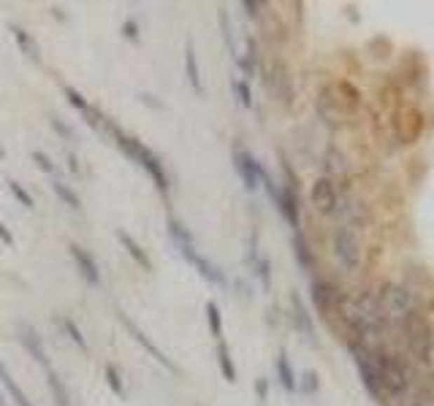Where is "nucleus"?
<instances>
[{
    "instance_id": "obj_1",
    "label": "nucleus",
    "mask_w": 434,
    "mask_h": 406,
    "mask_svg": "<svg viewBox=\"0 0 434 406\" xmlns=\"http://www.w3.org/2000/svg\"><path fill=\"white\" fill-rule=\"evenodd\" d=\"M339 306H342L345 323L351 325V330L358 339L369 342V339H377V336H380L386 317H383V312H380V306H377V301H374V295L369 290L361 293L358 298H345Z\"/></svg>"
},
{
    "instance_id": "obj_2",
    "label": "nucleus",
    "mask_w": 434,
    "mask_h": 406,
    "mask_svg": "<svg viewBox=\"0 0 434 406\" xmlns=\"http://www.w3.org/2000/svg\"><path fill=\"white\" fill-rule=\"evenodd\" d=\"M374 358V371H377V385H380V393L383 396H405L410 385H413V371L407 368V363L393 355L388 349H372Z\"/></svg>"
},
{
    "instance_id": "obj_3",
    "label": "nucleus",
    "mask_w": 434,
    "mask_h": 406,
    "mask_svg": "<svg viewBox=\"0 0 434 406\" xmlns=\"http://www.w3.org/2000/svg\"><path fill=\"white\" fill-rule=\"evenodd\" d=\"M109 133L114 136V141H117V146L123 149L125 155L136 162L139 168H144L147 174L152 176L155 187H158L161 192H165V190H168V176H165V168H163V162H161V158H158V155H155L149 146H144L142 141H136L133 136L123 133L117 125H111V130H109Z\"/></svg>"
},
{
    "instance_id": "obj_4",
    "label": "nucleus",
    "mask_w": 434,
    "mask_h": 406,
    "mask_svg": "<svg viewBox=\"0 0 434 406\" xmlns=\"http://www.w3.org/2000/svg\"><path fill=\"white\" fill-rule=\"evenodd\" d=\"M374 301L380 306L383 317H393V320H407L410 314L418 312V295L410 287L402 284L383 282L374 293Z\"/></svg>"
},
{
    "instance_id": "obj_5",
    "label": "nucleus",
    "mask_w": 434,
    "mask_h": 406,
    "mask_svg": "<svg viewBox=\"0 0 434 406\" xmlns=\"http://www.w3.org/2000/svg\"><path fill=\"white\" fill-rule=\"evenodd\" d=\"M402 333H405V344L410 349L418 363H429L432 360V349H434V336L429 323L415 312L407 320H402Z\"/></svg>"
},
{
    "instance_id": "obj_6",
    "label": "nucleus",
    "mask_w": 434,
    "mask_h": 406,
    "mask_svg": "<svg viewBox=\"0 0 434 406\" xmlns=\"http://www.w3.org/2000/svg\"><path fill=\"white\" fill-rule=\"evenodd\" d=\"M334 255L345 271H355L361 265V241L353 227H339L334 233Z\"/></svg>"
},
{
    "instance_id": "obj_7",
    "label": "nucleus",
    "mask_w": 434,
    "mask_h": 406,
    "mask_svg": "<svg viewBox=\"0 0 434 406\" xmlns=\"http://www.w3.org/2000/svg\"><path fill=\"white\" fill-rule=\"evenodd\" d=\"M351 352H353V360H355V368H358V374H361V382H364V387L372 393V398L383 401V393H380V385H377V371H374L372 349L353 344Z\"/></svg>"
},
{
    "instance_id": "obj_8",
    "label": "nucleus",
    "mask_w": 434,
    "mask_h": 406,
    "mask_svg": "<svg viewBox=\"0 0 434 406\" xmlns=\"http://www.w3.org/2000/svg\"><path fill=\"white\" fill-rule=\"evenodd\" d=\"M117 317H120V323L125 325V328H128V333H130V336H133V339H136V342H139V344L144 346L147 352H149V355H152V358H155V360H158V363L163 365L165 371H171V374H179V365L174 363V360H171V358H165V352H161V349H158V346H155V342H152V339H149V336H147L144 330H142V328H139V325L133 323V320H130V317H128V314H125L123 309H120V312H117Z\"/></svg>"
},
{
    "instance_id": "obj_9",
    "label": "nucleus",
    "mask_w": 434,
    "mask_h": 406,
    "mask_svg": "<svg viewBox=\"0 0 434 406\" xmlns=\"http://www.w3.org/2000/svg\"><path fill=\"white\" fill-rule=\"evenodd\" d=\"M179 255L185 258V260H190V263L198 268V274L207 279V282L212 284H220V287H226L228 279H226V274L217 268V265L212 263V260H207L204 255H198L196 252V244H185V246H179Z\"/></svg>"
},
{
    "instance_id": "obj_10",
    "label": "nucleus",
    "mask_w": 434,
    "mask_h": 406,
    "mask_svg": "<svg viewBox=\"0 0 434 406\" xmlns=\"http://www.w3.org/2000/svg\"><path fill=\"white\" fill-rule=\"evenodd\" d=\"M233 165H236V174L242 176L245 187H247V190H255L258 182H261V176H264V165L255 160L247 149H236V152H233Z\"/></svg>"
},
{
    "instance_id": "obj_11",
    "label": "nucleus",
    "mask_w": 434,
    "mask_h": 406,
    "mask_svg": "<svg viewBox=\"0 0 434 406\" xmlns=\"http://www.w3.org/2000/svg\"><path fill=\"white\" fill-rule=\"evenodd\" d=\"M312 206L318 209V211H323V214H334L337 211V201H339V195H337V187L331 182L329 176H320L318 182L312 184Z\"/></svg>"
},
{
    "instance_id": "obj_12",
    "label": "nucleus",
    "mask_w": 434,
    "mask_h": 406,
    "mask_svg": "<svg viewBox=\"0 0 434 406\" xmlns=\"http://www.w3.org/2000/svg\"><path fill=\"white\" fill-rule=\"evenodd\" d=\"M20 342H22V346L27 349V355L41 365L43 371H49V368H52V363H49V355H46V346H43V342H41V336H39L30 325H20Z\"/></svg>"
},
{
    "instance_id": "obj_13",
    "label": "nucleus",
    "mask_w": 434,
    "mask_h": 406,
    "mask_svg": "<svg viewBox=\"0 0 434 406\" xmlns=\"http://www.w3.org/2000/svg\"><path fill=\"white\" fill-rule=\"evenodd\" d=\"M68 252H71V258H74V263L79 268V274H82L87 284H93V287H98L101 284V271H98V263H95V258L82 249L79 244H68Z\"/></svg>"
},
{
    "instance_id": "obj_14",
    "label": "nucleus",
    "mask_w": 434,
    "mask_h": 406,
    "mask_svg": "<svg viewBox=\"0 0 434 406\" xmlns=\"http://www.w3.org/2000/svg\"><path fill=\"white\" fill-rule=\"evenodd\" d=\"M277 209L283 211V217L290 223V227H299V195H296L293 182L283 184L280 198H277Z\"/></svg>"
},
{
    "instance_id": "obj_15",
    "label": "nucleus",
    "mask_w": 434,
    "mask_h": 406,
    "mask_svg": "<svg viewBox=\"0 0 434 406\" xmlns=\"http://www.w3.org/2000/svg\"><path fill=\"white\" fill-rule=\"evenodd\" d=\"M312 301L318 306V312H323V314H329L331 309L337 306L339 301V295H337V287L326 279H315L312 282Z\"/></svg>"
},
{
    "instance_id": "obj_16",
    "label": "nucleus",
    "mask_w": 434,
    "mask_h": 406,
    "mask_svg": "<svg viewBox=\"0 0 434 406\" xmlns=\"http://www.w3.org/2000/svg\"><path fill=\"white\" fill-rule=\"evenodd\" d=\"M117 239H120V244L125 246V252L136 260V265H142L144 271H152V260H149V255H147L144 249H142V244L136 241L130 233H125V230H117Z\"/></svg>"
},
{
    "instance_id": "obj_17",
    "label": "nucleus",
    "mask_w": 434,
    "mask_h": 406,
    "mask_svg": "<svg viewBox=\"0 0 434 406\" xmlns=\"http://www.w3.org/2000/svg\"><path fill=\"white\" fill-rule=\"evenodd\" d=\"M0 385L6 387V393L14 398V404H17V406H33V401H30V398L25 396V390H22L17 382H14V377L8 374V368H6V363H3V360H0Z\"/></svg>"
},
{
    "instance_id": "obj_18",
    "label": "nucleus",
    "mask_w": 434,
    "mask_h": 406,
    "mask_svg": "<svg viewBox=\"0 0 434 406\" xmlns=\"http://www.w3.org/2000/svg\"><path fill=\"white\" fill-rule=\"evenodd\" d=\"M8 30L14 33V38H17V43H20L22 55L25 57H30V60H41V55H39V43L33 41V36L25 30V27H20V24H8Z\"/></svg>"
},
{
    "instance_id": "obj_19",
    "label": "nucleus",
    "mask_w": 434,
    "mask_h": 406,
    "mask_svg": "<svg viewBox=\"0 0 434 406\" xmlns=\"http://www.w3.org/2000/svg\"><path fill=\"white\" fill-rule=\"evenodd\" d=\"M185 74H187L190 87H193L196 92H204V81H201V71H198V60H196L193 43H187L185 46Z\"/></svg>"
},
{
    "instance_id": "obj_20",
    "label": "nucleus",
    "mask_w": 434,
    "mask_h": 406,
    "mask_svg": "<svg viewBox=\"0 0 434 406\" xmlns=\"http://www.w3.org/2000/svg\"><path fill=\"white\" fill-rule=\"evenodd\" d=\"M290 306H293V320H296V325L310 336V339H315V325H312L310 314H307V309H304V304H301V298L293 293L290 295Z\"/></svg>"
},
{
    "instance_id": "obj_21",
    "label": "nucleus",
    "mask_w": 434,
    "mask_h": 406,
    "mask_svg": "<svg viewBox=\"0 0 434 406\" xmlns=\"http://www.w3.org/2000/svg\"><path fill=\"white\" fill-rule=\"evenodd\" d=\"M46 374V385L52 390V398L57 401V406H71V396H68V387L62 385V379L55 374V368H49V371H43Z\"/></svg>"
},
{
    "instance_id": "obj_22",
    "label": "nucleus",
    "mask_w": 434,
    "mask_h": 406,
    "mask_svg": "<svg viewBox=\"0 0 434 406\" xmlns=\"http://www.w3.org/2000/svg\"><path fill=\"white\" fill-rule=\"evenodd\" d=\"M269 87H274V92H280L285 101H290V79H288V71L277 62L271 68V76H269Z\"/></svg>"
},
{
    "instance_id": "obj_23",
    "label": "nucleus",
    "mask_w": 434,
    "mask_h": 406,
    "mask_svg": "<svg viewBox=\"0 0 434 406\" xmlns=\"http://www.w3.org/2000/svg\"><path fill=\"white\" fill-rule=\"evenodd\" d=\"M277 377H280V385L285 387L288 393L296 390V374H293V368H290V360L285 352H280V358H277Z\"/></svg>"
},
{
    "instance_id": "obj_24",
    "label": "nucleus",
    "mask_w": 434,
    "mask_h": 406,
    "mask_svg": "<svg viewBox=\"0 0 434 406\" xmlns=\"http://www.w3.org/2000/svg\"><path fill=\"white\" fill-rule=\"evenodd\" d=\"M217 363H220V374L226 382H236V368H233V360H231V349H228L223 342L217 344Z\"/></svg>"
},
{
    "instance_id": "obj_25",
    "label": "nucleus",
    "mask_w": 434,
    "mask_h": 406,
    "mask_svg": "<svg viewBox=\"0 0 434 406\" xmlns=\"http://www.w3.org/2000/svg\"><path fill=\"white\" fill-rule=\"evenodd\" d=\"M323 168H326L329 179L331 176H337V174H345V171H348V165H345V155L337 152V149H329V152L323 155Z\"/></svg>"
},
{
    "instance_id": "obj_26",
    "label": "nucleus",
    "mask_w": 434,
    "mask_h": 406,
    "mask_svg": "<svg viewBox=\"0 0 434 406\" xmlns=\"http://www.w3.org/2000/svg\"><path fill=\"white\" fill-rule=\"evenodd\" d=\"M52 190H55V195H57V198H60V201L65 203L68 209H74V211H76V209H82V201H79V195H76V192H74V190H71V187H68L65 182L55 179V182H52Z\"/></svg>"
},
{
    "instance_id": "obj_27",
    "label": "nucleus",
    "mask_w": 434,
    "mask_h": 406,
    "mask_svg": "<svg viewBox=\"0 0 434 406\" xmlns=\"http://www.w3.org/2000/svg\"><path fill=\"white\" fill-rule=\"evenodd\" d=\"M293 246H296V260H299V265L301 268H307L310 271L312 268V252H310V244H307V239L296 230V236H293Z\"/></svg>"
},
{
    "instance_id": "obj_28",
    "label": "nucleus",
    "mask_w": 434,
    "mask_h": 406,
    "mask_svg": "<svg viewBox=\"0 0 434 406\" xmlns=\"http://www.w3.org/2000/svg\"><path fill=\"white\" fill-rule=\"evenodd\" d=\"M60 325H62V330L68 333V339H71V342H74V344H76V346H79L82 352H87V349H90V346H87V339H84V336H82L79 325L74 323V320H68V317H60Z\"/></svg>"
},
{
    "instance_id": "obj_29",
    "label": "nucleus",
    "mask_w": 434,
    "mask_h": 406,
    "mask_svg": "<svg viewBox=\"0 0 434 406\" xmlns=\"http://www.w3.org/2000/svg\"><path fill=\"white\" fill-rule=\"evenodd\" d=\"M104 374H106V385L111 387V393H114L117 398H123V401H125V396H128V393H125V385H123V377H120V371H117L114 365H106Z\"/></svg>"
},
{
    "instance_id": "obj_30",
    "label": "nucleus",
    "mask_w": 434,
    "mask_h": 406,
    "mask_svg": "<svg viewBox=\"0 0 434 406\" xmlns=\"http://www.w3.org/2000/svg\"><path fill=\"white\" fill-rule=\"evenodd\" d=\"M168 233H171V239L177 246H185V244H193V236H190V230H187L185 225L179 223V220H168Z\"/></svg>"
},
{
    "instance_id": "obj_31",
    "label": "nucleus",
    "mask_w": 434,
    "mask_h": 406,
    "mask_svg": "<svg viewBox=\"0 0 434 406\" xmlns=\"http://www.w3.org/2000/svg\"><path fill=\"white\" fill-rule=\"evenodd\" d=\"M207 320H209V328H212V336L220 339L223 336V317H220V309H217L215 301L207 304Z\"/></svg>"
},
{
    "instance_id": "obj_32",
    "label": "nucleus",
    "mask_w": 434,
    "mask_h": 406,
    "mask_svg": "<svg viewBox=\"0 0 434 406\" xmlns=\"http://www.w3.org/2000/svg\"><path fill=\"white\" fill-rule=\"evenodd\" d=\"M8 190L14 192V198H17V201L25 206V209H33V198H30V192H27V190H25V187H22L17 179H8Z\"/></svg>"
},
{
    "instance_id": "obj_33",
    "label": "nucleus",
    "mask_w": 434,
    "mask_h": 406,
    "mask_svg": "<svg viewBox=\"0 0 434 406\" xmlns=\"http://www.w3.org/2000/svg\"><path fill=\"white\" fill-rule=\"evenodd\" d=\"M65 98L71 101V106H74V108H79L82 114H87V111H90V103L84 101V95L79 92V90H74V87H65Z\"/></svg>"
},
{
    "instance_id": "obj_34",
    "label": "nucleus",
    "mask_w": 434,
    "mask_h": 406,
    "mask_svg": "<svg viewBox=\"0 0 434 406\" xmlns=\"http://www.w3.org/2000/svg\"><path fill=\"white\" fill-rule=\"evenodd\" d=\"M233 90H236V95H239V103L250 108L252 106V92H250V84L245 79H236L233 81Z\"/></svg>"
},
{
    "instance_id": "obj_35",
    "label": "nucleus",
    "mask_w": 434,
    "mask_h": 406,
    "mask_svg": "<svg viewBox=\"0 0 434 406\" xmlns=\"http://www.w3.org/2000/svg\"><path fill=\"white\" fill-rule=\"evenodd\" d=\"M33 162L41 168L43 174H55V171H57V168H55V162L49 160V155H43L41 149H36V152H33Z\"/></svg>"
},
{
    "instance_id": "obj_36",
    "label": "nucleus",
    "mask_w": 434,
    "mask_h": 406,
    "mask_svg": "<svg viewBox=\"0 0 434 406\" xmlns=\"http://www.w3.org/2000/svg\"><path fill=\"white\" fill-rule=\"evenodd\" d=\"M252 265H255V274L261 276L264 287H269V282H271V276H269V260H266V258H255V260H252Z\"/></svg>"
},
{
    "instance_id": "obj_37",
    "label": "nucleus",
    "mask_w": 434,
    "mask_h": 406,
    "mask_svg": "<svg viewBox=\"0 0 434 406\" xmlns=\"http://www.w3.org/2000/svg\"><path fill=\"white\" fill-rule=\"evenodd\" d=\"M239 65H242V71H245L247 76H252V71H255V43H252V41L247 43V57H242Z\"/></svg>"
},
{
    "instance_id": "obj_38",
    "label": "nucleus",
    "mask_w": 434,
    "mask_h": 406,
    "mask_svg": "<svg viewBox=\"0 0 434 406\" xmlns=\"http://www.w3.org/2000/svg\"><path fill=\"white\" fill-rule=\"evenodd\" d=\"M52 127H55V130L60 133L65 141H71V139H74V130H71V127H68V125H65V122H62L60 117H52Z\"/></svg>"
},
{
    "instance_id": "obj_39",
    "label": "nucleus",
    "mask_w": 434,
    "mask_h": 406,
    "mask_svg": "<svg viewBox=\"0 0 434 406\" xmlns=\"http://www.w3.org/2000/svg\"><path fill=\"white\" fill-rule=\"evenodd\" d=\"M410 406H434V393H426V390H423V393H418Z\"/></svg>"
},
{
    "instance_id": "obj_40",
    "label": "nucleus",
    "mask_w": 434,
    "mask_h": 406,
    "mask_svg": "<svg viewBox=\"0 0 434 406\" xmlns=\"http://www.w3.org/2000/svg\"><path fill=\"white\" fill-rule=\"evenodd\" d=\"M123 33H125V38L136 41V38H139V24H136L133 20H128L123 24Z\"/></svg>"
},
{
    "instance_id": "obj_41",
    "label": "nucleus",
    "mask_w": 434,
    "mask_h": 406,
    "mask_svg": "<svg viewBox=\"0 0 434 406\" xmlns=\"http://www.w3.org/2000/svg\"><path fill=\"white\" fill-rule=\"evenodd\" d=\"M318 390V374L315 371H307L304 374V393H315Z\"/></svg>"
},
{
    "instance_id": "obj_42",
    "label": "nucleus",
    "mask_w": 434,
    "mask_h": 406,
    "mask_svg": "<svg viewBox=\"0 0 434 406\" xmlns=\"http://www.w3.org/2000/svg\"><path fill=\"white\" fill-rule=\"evenodd\" d=\"M0 241L6 244V246H11V244H14V236H11V230H8V227H6L3 223H0Z\"/></svg>"
},
{
    "instance_id": "obj_43",
    "label": "nucleus",
    "mask_w": 434,
    "mask_h": 406,
    "mask_svg": "<svg viewBox=\"0 0 434 406\" xmlns=\"http://www.w3.org/2000/svg\"><path fill=\"white\" fill-rule=\"evenodd\" d=\"M245 8H247V14L250 17H258V14H261V8H264V3H245Z\"/></svg>"
},
{
    "instance_id": "obj_44",
    "label": "nucleus",
    "mask_w": 434,
    "mask_h": 406,
    "mask_svg": "<svg viewBox=\"0 0 434 406\" xmlns=\"http://www.w3.org/2000/svg\"><path fill=\"white\" fill-rule=\"evenodd\" d=\"M255 390H258V398H261V401H266V379H258Z\"/></svg>"
},
{
    "instance_id": "obj_45",
    "label": "nucleus",
    "mask_w": 434,
    "mask_h": 406,
    "mask_svg": "<svg viewBox=\"0 0 434 406\" xmlns=\"http://www.w3.org/2000/svg\"><path fill=\"white\" fill-rule=\"evenodd\" d=\"M68 162H71V171H74V174H76V171H79V165H76V158H74V155H71V158H68Z\"/></svg>"
},
{
    "instance_id": "obj_46",
    "label": "nucleus",
    "mask_w": 434,
    "mask_h": 406,
    "mask_svg": "<svg viewBox=\"0 0 434 406\" xmlns=\"http://www.w3.org/2000/svg\"><path fill=\"white\" fill-rule=\"evenodd\" d=\"M0 406H8V401H6V396H3V390H0Z\"/></svg>"
},
{
    "instance_id": "obj_47",
    "label": "nucleus",
    "mask_w": 434,
    "mask_h": 406,
    "mask_svg": "<svg viewBox=\"0 0 434 406\" xmlns=\"http://www.w3.org/2000/svg\"><path fill=\"white\" fill-rule=\"evenodd\" d=\"M0 158H6V149H3V144H0Z\"/></svg>"
}]
</instances>
